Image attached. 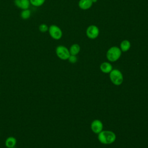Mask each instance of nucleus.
<instances>
[{
	"mask_svg": "<svg viewBox=\"0 0 148 148\" xmlns=\"http://www.w3.org/2000/svg\"><path fill=\"white\" fill-rule=\"evenodd\" d=\"M56 53L57 56L61 60H68L70 56L69 49L63 45H59L56 49Z\"/></svg>",
	"mask_w": 148,
	"mask_h": 148,
	"instance_id": "obj_5",
	"label": "nucleus"
},
{
	"mask_svg": "<svg viewBox=\"0 0 148 148\" xmlns=\"http://www.w3.org/2000/svg\"><path fill=\"white\" fill-rule=\"evenodd\" d=\"M91 1H92V3H96L98 1V0H91Z\"/></svg>",
	"mask_w": 148,
	"mask_h": 148,
	"instance_id": "obj_18",
	"label": "nucleus"
},
{
	"mask_svg": "<svg viewBox=\"0 0 148 148\" xmlns=\"http://www.w3.org/2000/svg\"><path fill=\"white\" fill-rule=\"evenodd\" d=\"M91 128L92 131L94 133L99 134L102 130L103 124L100 120H95L92 122V123L91 124Z\"/></svg>",
	"mask_w": 148,
	"mask_h": 148,
	"instance_id": "obj_7",
	"label": "nucleus"
},
{
	"mask_svg": "<svg viewBox=\"0 0 148 148\" xmlns=\"http://www.w3.org/2000/svg\"><path fill=\"white\" fill-rule=\"evenodd\" d=\"M110 79L114 84L120 85L123 81V74L118 69H112L110 72Z\"/></svg>",
	"mask_w": 148,
	"mask_h": 148,
	"instance_id": "obj_4",
	"label": "nucleus"
},
{
	"mask_svg": "<svg viewBox=\"0 0 148 148\" xmlns=\"http://www.w3.org/2000/svg\"><path fill=\"white\" fill-rule=\"evenodd\" d=\"M69 60V61L71 62V63H75L77 60V58L76 57V56H73V55H70L69 57L68 58V59Z\"/></svg>",
	"mask_w": 148,
	"mask_h": 148,
	"instance_id": "obj_17",
	"label": "nucleus"
},
{
	"mask_svg": "<svg viewBox=\"0 0 148 148\" xmlns=\"http://www.w3.org/2000/svg\"><path fill=\"white\" fill-rule=\"evenodd\" d=\"M92 2L91 0H79L78 2L79 8L83 10H88L92 6Z\"/></svg>",
	"mask_w": 148,
	"mask_h": 148,
	"instance_id": "obj_9",
	"label": "nucleus"
},
{
	"mask_svg": "<svg viewBox=\"0 0 148 148\" xmlns=\"http://www.w3.org/2000/svg\"><path fill=\"white\" fill-rule=\"evenodd\" d=\"M31 12L30 10H29L28 9H24V10H22L20 13V17L23 20H27L29 18V17H31Z\"/></svg>",
	"mask_w": 148,
	"mask_h": 148,
	"instance_id": "obj_14",
	"label": "nucleus"
},
{
	"mask_svg": "<svg viewBox=\"0 0 148 148\" xmlns=\"http://www.w3.org/2000/svg\"><path fill=\"white\" fill-rule=\"evenodd\" d=\"M131 46V42L128 40L125 39L121 42L120 44V49L122 52H126L130 50Z\"/></svg>",
	"mask_w": 148,
	"mask_h": 148,
	"instance_id": "obj_11",
	"label": "nucleus"
},
{
	"mask_svg": "<svg viewBox=\"0 0 148 148\" xmlns=\"http://www.w3.org/2000/svg\"><path fill=\"white\" fill-rule=\"evenodd\" d=\"M86 34L88 38L95 39L97 38L99 35V29L95 25H90L86 28Z\"/></svg>",
	"mask_w": 148,
	"mask_h": 148,
	"instance_id": "obj_6",
	"label": "nucleus"
},
{
	"mask_svg": "<svg viewBox=\"0 0 148 148\" xmlns=\"http://www.w3.org/2000/svg\"><path fill=\"white\" fill-rule=\"evenodd\" d=\"M39 31L42 32V33H45L47 31H48L49 29V27L47 24H45V23H42L41 24L39 25V27H38Z\"/></svg>",
	"mask_w": 148,
	"mask_h": 148,
	"instance_id": "obj_16",
	"label": "nucleus"
},
{
	"mask_svg": "<svg viewBox=\"0 0 148 148\" xmlns=\"http://www.w3.org/2000/svg\"><path fill=\"white\" fill-rule=\"evenodd\" d=\"M122 51H121L120 47L117 46H112L110 47L106 52V58L111 62H114L117 61L121 57Z\"/></svg>",
	"mask_w": 148,
	"mask_h": 148,
	"instance_id": "obj_2",
	"label": "nucleus"
},
{
	"mask_svg": "<svg viewBox=\"0 0 148 148\" xmlns=\"http://www.w3.org/2000/svg\"><path fill=\"white\" fill-rule=\"evenodd\" d=\"M17 143V140L14 136L8 137L5 142L6 148H14Z\"/></svg>",
	"mask_w": 148,
	"mask_h": 148,
	"instance_id": "obj_10",
	"label": "nucleus"
},
{
	"mask_svg": "<svg viewBox=\"0 0 148 148\" xmlns=\"http://www.w3.org/2000/svg\"><path fill=\"white\" fill-rule=\"evenodd\" d=\"M46 0H29L30 3L32 5V6L39 7L43 5V3L45 2Z\"/></svg>",
	"mask_w": 148,
	"mask_h": 148,
	"instance_id": "obj_15",
	"label": "nucleus"
},
{
	"mask_svg": "<svg viewBox=\"0 0 148 148\" xmlns=\"http://www.w3.org/2000/svg\"><path fill=\"white\" fill-rule=\"evenodd\" d=\"M98 139L103 144H110L116 139L115 134L110 131H102L98 134Z\"/></svg>",
	"mask_w": 148,
	"mask_h": 148,
	"instance_id": "obj_1",
	"label": "nucleus"
},
{
	"mask_svg": "<svg viewBox=\"0 0 148 148\" xmlns=\"http://www.w3.org/2000/svg\"><path fill=\"white\" fill-rule=\"evenodd\" d=\"M48 32L51 38L55 40L60 39L63 35L61 29L55 24H52L49 27Z\"/></svg>",
	"mask_w": 148,
	"mask_h": 148,
	"instance_id": "obj_3",
	"label": "nucleus"
},
{
	"mask_svg": "<svg viewBox=\"0 0 148 148\" xmlns=\"http://www.w3.org/2000/svg\"><path fill=\"white\" fill-rule=\"evenodd\" d=\"M100 69L102 72L108 73H110L112 71L113 67L110 63L108 62H104L101 64Z\"/></svg>",
	"mask_w": 148,
	"mask_h": 148,
	"instance_id": "obj_12",
	"label": "nucleus"
},
{
	"mask_svg": "<svg viewBox=\"0 0 148 148\" xmlns=\"http://www.w3.org/2000/svg\"><path fill=\"white\" fill-rule=\"evenodd\" d=\"M14 3L17 8L22 10L28 9L31 4L29 0H14Z\"/></svg>",
	"mask_w": 148,
	"mask_h": 148,
	"instance_id": "obj_8",
	"label": "nucleus"
},
{
	"mask_svg": "<svg viewBox=\"0 0 148 148\" xmlns=\"http://www.w3.org/2000/svg\"><path fill=\"white\" fill-rule=\"evenodd\" d=\"M69 50L71 55L76 56L77 54H79V53L80 51V46L79 44H77V43L73 44L71 46Z\"/></svg>",
	"mask_w": 148,
	"mask_h": 148,
	"instance_id": "obj_13",
	"label": "nucleus"
}]
</instances>
